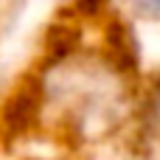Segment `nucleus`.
I'll use <instances>...</instances> for the list:
<instances>
[{
  "label": "nucleus",
  "mask_w": 160,
  "mask_h": 160,
  "mask_svg": "<svg viewBox=\"0 0 160 160\" xmlns=\"http://www.w3.org/2000/svg\"><path fill=\"white\" fill-rule=\"evenodd\" d=\"M155 112H158V121H160V93H158V104H155Z\"/></svg>",
  "instance_id": "f257e3e1"
},
{
  "label": "nucleus",
  "mask_w": 160,
  "mask_h": 160,
  "mask_svg": "<svg viewBox=\"0 0 160 160\" xmlns=\"http://www.w3.org/2000/svg\"><path fill=\"white\" fill-rule=\"evenodd\" d=\"M149 11H160V6H149Z\"/></svg>",
  "instance_id": "f03ea898"
}]
</instances>
